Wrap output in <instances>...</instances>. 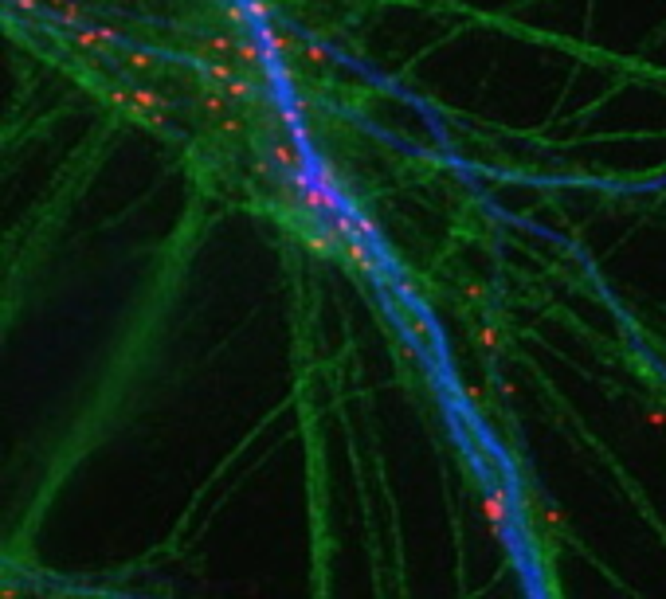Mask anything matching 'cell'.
Returning a JSON list of instances; mask_svg holds the SVG:
<instances>
[{
    "mask_svg": "<svg viewBox=\"0 0 666 599\" xmlns=\"http://www.w3.org/2000/svg\"><path fill=\"white\" fill-rule=\"evenodd\" d=\"M306 59L314 63V67H329L333 63V55H329V47L321 40H314V43H306Z\"/></svg>",
    "mask_w": 666,
    "mask_h": 599,
    "instance_id": "8fae6325",
    "label": "cell"
},
{
    "mask_svg": "<svg viewBox=\"0 0 666 599\" xmlns=\"http://www.w3.org/2000/svg\"><path fill=\"white\" fill-rule=\"evenodd\" d=\"M475 341H478V349H482V353H498V345H502V333H498L494 325H482V330L475 333Z\"/></svg>",
    "mask_w": 666,
    "mask_h": 599,
    "instance_id": "30bf717a",
    "label": "cell"
},
{
    "mask_svg": "<svg viewBox=\"0 0 666 599\" xmlns=\"http://www.w3.org/2000/svg\"><path fill=\"white\" fill-rule=\"evenodd\" d=\"M372 247H377V243L361 239V235H345V239L338 243V251L345 255L349 267H357L361 274H372V279H377L380 270H384V262H380V255H377Z\"/></svg>",
    "mask_w": 666,
    "mask_h": 599,
    "instance_id": "7a4b0ae2",
    "label": "cell"
},
{
    "mask_svg": "<svg viewBox=\"0 0 666 599\" xmlns=\"http://www.w3.org/2000/svg\"><path fill=\"white\" fill-rule=\"evenodd\" d=\"M16 8H24V12H36V0H12Z\"/></svg>",
    "mask_w": 666,
    "mask_h": 599,
    "instance_id": "ffe728a7",
    "label": "cell"
},
{
    "mask_svg": "<svg viewBox=\"0 0 666 599\" xmlns=\"http://www.w3.org/2000/svg\"><path fill=\"white\" fill-rule=\"evenodd\" d=\"M255 36L267 43L275 55H287V51H294V31H290V28H275V24L267 20V24H255Z\"/></svg>",
    "mask_w": 666,
    "mask_h": 599,
    "instance_id": "8992f818",
    "label": "cell"
},
{
    "mask_svg": "<svg viewBox=\"0 0 666 599\" xmlns=\"http://www.w3.org/2000/svg\"><path fill=\"white\" fill-rule=\"evenodd\" d=\"M270 157L279 161L287 172H294V169H302V165L310 161V153H306V145H298L294 138H287V141H275V145H270Z\"/></svg>",
    "mask_w": 666,
    "mask_h": 599,
    "instance_id": "5b68a950",
    "label": "cell"
},
{
    "mask_svg": "<svg viewBox=\"0 0 666 599\" xmlns=\"http://www.w3.org/2000/svg\"><path fill=\"white\" fill-rule=\"evenodd\" d=\"M204 51H208V55H228V51H236V40H231V36H208V40H204Z\"/></svg>",
    "mask_w": 666,
    "mask_h": 599,
    "instance_id": "7c38bea8",
    "label": "cell"
},
{
    "mask_svg": "<svg viewBox=\"0 0 666 599\" xmlns=\"http://www.w3.org/2000/svg\"><path fill=\"white\" fill-rule=\"evenodd\" d=\"M236 75H239V67H231V63H224V59H212V63L200 67V79L212 82V87H228Z\"/></svg>",
    "mask_w": 666,
    "mask_h": 599,
    "instance_id": "52a82bcc",
    "label": "cell"
},
{
    "mask_svg": "<svg viewBox=\"0 0 666 599\" xmlns=\"http://www.w3.org/2000/svg\"><path fill=\"white\" fill-rule=\"evenodd\" d=\"M110 102L122 106L126 114H133L138 121L145 126H165L173 114V102L157 90H145V87H122V90H110Z\"/></svg>",
    "mask_w": 666,
    "mask_h": 599,
    "instance_id": "6da1fadb",
    "label": "cell"
},
{
    "mask_svg": "<svg viewBox=\"0 0 666 599\" xmlns=\"http://www.w3.org/2000/svg\"><path fill=\"white\" fill-rule=\"evenodd\" d=\"M467 298L482 302V298H486V286H467Z\"/></svg>",
    "mask_w": 666,
    "mask_h": 599,
    "instance_id": "d6986e66",
    "label": "cell"
},
{
    "mask_svg": "<svg viewBox=\"0 0 666 599\" xmlns=\"http://www.w3.org/2000/svg\"><path fill=\"white\" fill-rule=\"evenodd\" d=\"M463 396H467V399H470V404H482V388H478V384H470V388H467V392H463Z\"/></svg>",
    "mask_w": 666,
    "mask_h": 599,
    "instance_id": "ac0fdd59",
    "label": "cell"
},
{
    "mask_svg": "<svg viewBox=\"0 0 666 599\" xmlns=\"http://www.w3.org/2000/svg\"><path fill=\"white\" fill-rule=\"evenodd\" d=\"M224 16H228L231 24H251V12H247V4H228V8H224Z\"/></svg>",
    "mask_w": 666,
    "mask_h": 599,
    "instance_id": "5bb4252c",
    "label": "cell"
},
{
    "mask_svg": "<svg viewBox=\"0 0 666 599\" xmlns=\"http://www.w3.org/2000/svg\"><path fill=\"white\" fill-rule=\"evenodd\" d=\"M279 118H282V126H287V130H290V126H298V118H302V102H294V106H282Z\"/></svg>",
    "mask_w": 666,
    "mask_h": 599,
    "instance_id": "9a60e30c",
    "label": "cell"
},
{
    "mask_svg": "<svg viewBox=\"0 0 666 599\" xmlns=\"http://www.w3.org/2000/svg\"><path fill=\"white\" fill-rule=\"evenodd\" d=\"M482 513H486L494 537H506L509 517H514V505H509V494H506V489H490L486 498H482Z\"/></svg>",
    "mask_w": 666,
    "mask_h": 599,
    "instance_id": "3957f363",
    "label": "cell"
},
{
    "mask_svg": "<svg viewBox=\"0 0 666 599\" xmlns=\"http://www.w3.org/2000/svg\"><path fill=\"white\" fill-rule=\"evenodd\" d=\"M122 63H126V67H133V71H157V59H153L150 51H141V47L122 51Z\"/></svg>",
    "mask_w": 666,
    "mask_h": 599,
    "instance_id": "ba28073f",
    "label": "cell"
},
{
    "mask_svg": "<svg viewBox=\"0 0 666 599\" xmlns=\"http://www.w3.org/2000/svg\"><path fill=\"white\" fill-rule=\"evenodd\" d=\"M118 40H122V31L118 28H75L71 31V43L79 51H110V47H118Z\"/></svg>",
    "mask_w": 666,
    "mask_h": 599,
    "instance_id": "277c9868",
    "label": "cell"
},
{
    "mask_svg": "<svg viewBox=\"0 0 666 599\" xmlns=\"http://www.w3.org/2000/svg\"><path fill=\"white\" fill-rule=\"evenodd\" d=\"M646 423L651 427H666V408H651L646 411Z\"/></svg>",
    "mask_w": 666,
    "mask_h": 599,
    "instance_id": "2e32d148",
    "label": "cell"
},
{
    "mask_svg": "<svg viewBox=\"0 0 666 599\" xmlns=\"http://www.w3.org/2000/svg\"><path fill=\"white\" fill-rule=\"evenodd\" d=\"M239 130H243V121H239V118H224V121H219V133H239Z\"/></svg>",
    "mask_w": 666,
    "mask_h": 599,
    "instance_id": "e0dca14e",
    "label": "cell"
},
{
    "mask_svg": "<svg viewBox=\"0 0 666 599\" xmlns=\"http://www.w3.org/2000/svg\"><path fill=\"white\" fill-rule=\"evenodd\" d=\"M224 90L231 94V102H247V98H255V82L243 79V75H236V79H231Z\"/></svg>",
    "mask_w": 666,
    "mask_h": 599,
    "instance_id": "9c48e42d",
    "label": "cell"
},
{
    "mask_svg": "<svg viewBox=\"0 0 666 599\" xmlns=\"http://www.w3.org/2000/svg\"><path fill=\"white\" fill-rule=\"evenodd\" d=\"M247 12H251V24H267L270 20L267 0H247Z\"/></svg>",
    "mask_w": 666,
    "mask_h": 599,
    "instance_id": "4fadbf2b",
    "label": "cell"
}]
</instances>
